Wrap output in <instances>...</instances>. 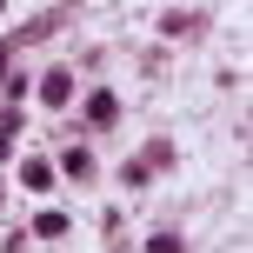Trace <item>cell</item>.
Segmentation results:
<instances>
[{
	"label": "cell",
	"instance_id": "6da1fadb",
	"mask_svg": "<svg viewBox=\"0 0 253 253\" xmlns=\"http://www.w3.org/2000/svg\"><path fill=\"white\" fill-rule=\"evenodd\" d=\"M20 180H27V187H53V173H47L40 160H27V167H20Z\"/></svg>",
	"mask_w": 253,
	"mask_h": 253
}]
</instances>
